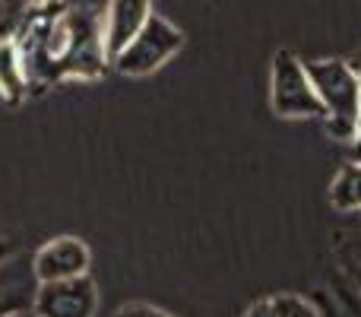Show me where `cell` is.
<instances>
[{"label":"cell","mask_w":361,"mask_h":317,"mask_svg":"<svg viewBox=\"0 0 361 317\" xmlns=\"http://www.w3.org/2000/svg\"><path fill=\"white\" fill-rule=\"evenodd\" d=\"M149 16L152 0H108L105 13H102V35H105V48L111 61L143 32Z\"/></svg>","instance_id":"cell-7"},{"label":"cell","mask_w":361,"mask_h":317,"mask_svg":"<svg viewBox=\"0 0 361 317\" xmlns=\"http://www.w3.org/2000/svg\"><path fill=\"white\" fill-rule=\"evenodd\" d=\"M42 4V0H0V19H6V23H16L19 16H23L29 6Z\"/></svg>","instance_id":"cell-14"},{"label":"cell","mask_w":361,"mask_h":317,"mask_svg":"<svg viewBox=\"0 0 361 317\" xmlns=\"http://www.w3.org/2000/svg\"><path fill=\"white\" fill-rule=\"evenodd\" d=\"M339 261H343L345 273L352 276V282L361 289V238H349V241L339 248Z\"/></svg>","instance_id":"cell-12"},{"label":"cell","mask_w":361,"mask_h":317,"mask_svg":"<svg viewBox=\"0 0 361 317\" xmlns=\"http://www.w3.org/2000/svg\"><path fill=\"white\" fill-rule=\"evenodd\" d=\"M358 76H361V70H358ZM355 152H358V159H361V112H358V133H355Z\"/></svg>","instance_id":"cell-16"},{"label":"cell","mask_w":361,"mask_h":317,"mask_svg":"<svg viewBox=\"0 0 361 317\" xmlns=\"http://www.w3.org/2000/svg\"><path fill=\"white\" fill-rule=\"evenodd\" d=\"M29 73H25V61L19 54L16 42L10 35L0 38V99L6 102H23L29 95Z\"/></svg>","instance_id":"cell-9"},{"label":"cell","mask_w":361,"mask_h":317,"mask_svg":"<svg viewBox=\"0 0 361 317\" xmlns=\"http://www.w3.org/2000/svg\"><path fill=\"white\" fill-rule=\"evenodd\" d=\"M13 254H16V244H13L10 238H4V235H0V263H6Z\"/></svg>","instance_id":"cell-15"},{"label":"cell","mask_w":361,"mask_h":317,"mask_svg":"<svg viewBox=\"0 0 361 317\" xmlns=\"http://www.w3.org/2000/svg\"><path fill=\"white\" fill-rule=\"evenodd\" d=\"M16 317H38L35 311H25V314H16Z\"/></svg>","instance_id":"cell-17"},{"label":"cell","mask_w":361,"mask_h":317,"mask_svg":"<svg viewBox=\"0 0 361 317\" xmlns=\"http://www.w3.org/2000/svg\"><path fill=\"white\" fill-rule=\"evenodd\" d=\"M89 254L86 241L73 235H61L44 241L42 248L32 254V267H35L38 282H61V280H76V276H89Z\"/></svg>","instance_id":"cell-6"},{"label":"cell","mask_w":361,"mask_h":317,"mask_svg":"<svg viewBox=\"0 0 361 317\" xmlns=\"http://www.w3.org/2000/svg\"><path fill=\"white\" fill-rule=\"evenodd\" d=\"M99 311V289L89 276L61 282H42L35 295L38 317H95Z\"/></svg>","instance_id":"cell-5"},{"label":"cell","mask_w":361,"mask_h":317,"mask_svg":"<svg viewBox=\"0 0 361 317\" xmlns=\"http://www.w3.org/2000/svg\"><path fill=\"white\" fill-rule=\"evenodd\" d=\"M180 48H184V32L171 19H165L162 13H152L143 32L114 57L111 67L124 76H146L165 67Z\"/></svg>","instance_id":"cell-4"},{"label":"cell","mask_w":361,"mask_h":317,"mask_svg":"<svg viewBox=\"0 0 361 317\" xmlns=\"http://www.w3.org/2000/svg\"><path fill=\"white\" fill-rule=\"evenodd\" d=\"M330 203L339 213H361V159L343 165L330 184Z\"/></svg>","instance_id":"cell-10"},{"label":"cell","mask_w":361,"mask_h":317,"mask_svg":"<svg viewBox=\"0 0 361 317\" xmlns=\"http://www.w3.org/2000/svg\"><path fill=\"white\" fill-rule=\"evenodd\" d=\"M307 73L314 80L320 102H324L326 133L339 143H355L358 112H361V76L352 64L339 61H311Z\"/></svg>","instance_id":"cell-2"},{"label":"cell","mask_w":361,"mask_h":317,"mask_svg":"<svg viewBox=\"0 0 361 317\" xmlns=\"http://www.w3.org/2000/svg\"><path fill=\"white\" fill-rule=\"evenodd\" d=\"M269 105L279 118H324V102H320L314 80L307 73V64L298 61L292 51H276L273 70H269Z\"/></svg>","instance_id":"cell-3"},{"label":"cell","mask_w":361,"mask_h":317,"mask_svg":"<svg viewBox=\"0 0 361 317\" xmlns=\"http://www.w3.org/2000/svg\"><path fill=\"white\" fill-rule=\"evenodd\" d=\"M10 38L25 61L29 86L54 80H99L111 57L102 35V13L63 0H42L13 23Z\"/></svg>","instance_id":"cell-1"},{"label":"cell","mask_w":361,"mask_h":317,"mask_svg":"<svg viewBox=\"0 0 361 317\" xmlns=\"http://www.w3.org/2000/svg\"><path fill=\"white\" fill-rule=\"evenodd\" d=\"M114 317H171V314H165L162 308H156V305H146V301H130V305L118 308Z\"/></svg>","instance_id":"cell-13"},{"label":"cell","mask_w":361,"mask_h":317,"mask_svg":"<svg viewBox=\"0 0 361 317\" xmlns=\"http://www.w3.org/2000/svg\"><path fill=\"white\" fill-rule=\"evenodd\" d=\"M38 276L32 267V257L13 254L6 263H0V317H16L35 311Z\"/></svg>","instance_id":"cell-8"},{"label":"cell","mask_w":361,"mask_h":317,"mask_svg":"<svg viewBox=\"0 0 361 317\" xmlns=\"http://www.w3.org/2000/svg\"><path fill=\"white\" fill-rule=\"evenodd\" d=\"M244 317H317V308L298 295H273V299L247 308Z\"/></svg>","instance_id":"cell-11"}]
</instances>
